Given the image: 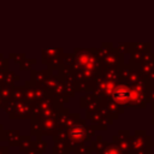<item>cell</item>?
Returning <instances> with one entry per match:
<instances>
[{"label":"cell","instance_id":"6da1fadb","mask_svg":"<svg viewBox=\"0 0 154 154\" xmlns=\"http://www.w3.org/2000/svg\"><path fill=\"white\" fill-rule=\"evenodd\" d=\"M130 96V93L126 90V89H123V90H117V93L114 94V97L118 99V100H124V99H129Z\"/></svg>","mask_w":154,"mask_h":154}]
</instances>
